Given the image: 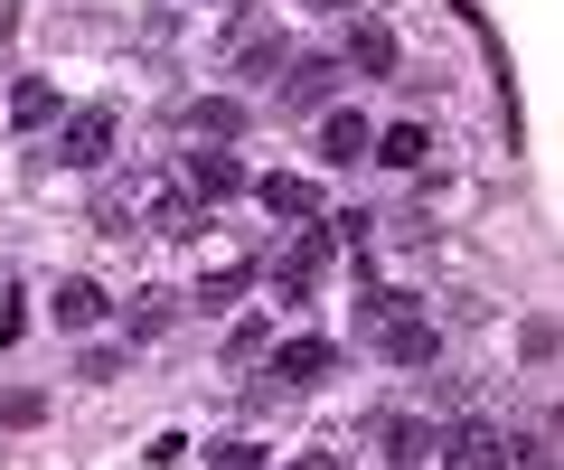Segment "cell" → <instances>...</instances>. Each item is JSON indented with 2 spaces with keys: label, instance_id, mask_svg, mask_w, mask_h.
<instances>
[{
  "label": "cell",
  "instance_id": "cell-17",
  "mask_svg": "<svg viewBox=\"0 0 564 470\" xmlns=\"http://www.w3.org/2000/svg\"><path fill=\"white\" fill-rule=\"evenodd\" d=\"M245 283H254V264H245V254H226V264L198 283V302H207V310H226V302H245Z\"/></svg>",
  "mask_w": 564,
  "mask_h": 470
},
{
  "label": "cell",
  "instance_id": "cell-4",
  "mask_svg": "<svg viewBox=\"0 0 564 470\" xmlns=\"http://www.w3.org/2000/svg\"><path fill=\"white\" fill-rule=\"evenodd\" d=\"M141 226H151L161 245H188V236L207 226V207L188 198V188H161V179H141Z\"/></svg>",
  "mask_w": 564,
  "mask_h": 470
},
{
  "label": "cell",
  "instance_id": "cell-7",
  "mask_svg": "<svg viewBox=\"0 0 564 470\" xmlns=\"http://www.w3.org/2000/svg\"><path fill=\"white\" fill-rule=\"evenodd\" d=\"M254 198H263V217H273V226H311V217H329V207H321V188H311V179H292V170L254 179Z\"/></svg>",
  "mask_w": 564,
  "mask_h": 470
},
{
  "label": "cell",
  "instance_id": "cell-1",
  "mask_svg": "<svg viewBox=\"0 0 564 470\" xmlns=\"http://www.w3.org/2000/svg\"><path fill=\"white\" fill-rule=\"evenodd\" d=\"M113 142H122L113 103H76V113L57 123V161L66 170H104V161H113Z\"/></svg>",
  "mask_w": 564,
  "mask_h": 470
},
{
  "label": "cell",
  "instance_id": "cell-22",
  "mask_svg": "<svg viewBox=\"0 0 564 470\" xmlns=\"http://www.w3.org/2000/svg\"><path fill=\"white\" fill-rule=\"evenodd\" d=\"M207 470H263V451L236 433V442H207Z\"/></svg>",
  "mask_w": 564,
  "mask_h": 470
},
{
  "label": "cell",
  "instance_id": "cell-3",
  "mask_svg": "<svg viewBox=\"0 0 564 470\" xmlns=\"http://www.w3.org/2000/svg\"><path fill=\"white\" fill-rule=\"evenodd\" d=\"M433 451H443V470H508L499 424H480V414H462L452 433H433Z\"/></svg>",
  "mask_w": 564,
  "mask_h": 470
},
{
  "label": "cell",
  "instance_id": "cell-2",
  "mask_svg": "<svg viewBox=\"0 0 564 470\" xmlns=\"http://www.w3.org/2000/svg\"><path fill=\"white\" fill-rule=\"evenodd\" d=\"M329 254H339V236H329L321 217H311V226H292V254L273 264V292H282V302H311V283L329 273Z\"/></svg>",
  "mask_w": 564,
  "mask_h": 470
},
{
  "label": "cell",
  "instance_id": "cell-23",
  "mask_svg": "<svg viewBox=\"0 0 564 470\" xmlns=\"http://www.w3.org/2000/svg\"><path fill=\"white\" fill-rule=\"evenodd\" d=\"M292 470H348V461H339V451H302V461H292Z\"/></svg>",
  "mask_w": 564,
  "mask_h": 470
},
{
  "label": "cell",
  "instance_id": "cell-20",
  "mask_svg": "<svg viewBox=\"0 0 564 470\" xmlns=\"http://www.w3.org/2000/svg\"><path fill=\"white\" fill-rule=\"evenodd\" d=\"M122 368H132V348H85V358H76V376H85V386H113Z\"/></svg>",
  "mask_w": 564,
  "mask_h": 470
},
{
  "label": "cell",
  "instance_id": "cell-16",
  "mask_svg": "<svg viewBox=\"0 0 564 470\" xmlns=\"http://www.w3.org/2000/svg\"><path fill=\"white\" fill-rule=\"evenodd\" d=\"M10 123H20V132L57 123V85H47V76H20V85H10Z\"/></svg>",
  "mask_w": 564,
  "mask_h": 470
},
{
  "label": "cell",
  "instance_id": "cell-15",
  "mask_svg": "<svg viewBox=\"0 0 564 470\" xmlns=\"http://www.w3.org/2000/svg\"><path fill=\"white\" fill-rule=\"evenodd\" d=\"M47 310H57V329H95L104 320V283H85V273H76V283H57V302H47Z\"/></svg>",
  "mask_w": 564,
  "mask_h": 470
},
{
  "label": "cell",
  "instance_id": "cell-13",
  "mask_svg": "<svg viewBox=\"0 0 564 470\" xmlns=\"http://www.w3.org/2000/svg\"><path fill=\"white\" fill-rule=\"evenodd\" d=\"M329 85H339V66H329V57H292V76H282V103H302V113H311V103H329Z\"/></svg>",
  "mask_w": 564,
  "mask_h": 470
},
{
  "label": "cell",
  "instance_id": "cell-12",
  "mask_svg": "<svg viewBox=\"0 0 564 470\" xmlns=\"http://www.w3.org/2000/svg\"><path fill=\"white\" fill-rule=\"evenodd\" d=\"M348 66H358V76H395V29L358 20V29H348Z\"/></svg>",
  "mask_w": 564,
  "mask_h": 470
},
{
  "label": "cell",
  "instance_id": "cell-19",
  "mask_svg": "<svg viewBox=\"0 0 564 470\" xmlns=\"http://www.w3.org/2000/svg\"><path fill=\"white\" fill-rule=\"evenodd\" d=\"M39 414H47V395H39V386H0V424H10V433H29Z\"/></svg>",
  "mask_w": 564,
  "mask_h": 470
},
{
  "label": "cell",
  "instance_id": "cell-18",
  "mask_svg": "<svg viewBox=\"0 0 564 470\" xmlns=\"http://www.w3.org/2000/svg\"><path fill=\"white\" fill-rule=\"evenodd\" d=\"M263 348H273V320H236L226 329V358H236V368H254Z\"/></svg>",
  "mask_w": 564,
  "mask_h": 470
},
{
  "label": "cell",
  "instance_id": "cell-9",
  "mask_svg": "<svg viewBox=\"0 0 564 470\" xmlns=\"http://www.w3.org/2000/svg\"><path fill=\"white\" fill-rule=\"evenodd\" d=\"M367 142H377V123H367V113H348V103H339V113H321V161H367Z\"/></svg>",
  "mask_w": 564,
  "mask_h": 470
},
{
  "label": "cell",
  "instance_id": "cell-21",
  "mask_svg": "<svg viewBox=\"0 0 564 470\" xmlns=\"http://www.w3.org/2000/svg\"><path fill=\"white\" fill-rule=\"evenodd\" d=\"M236 66H245V76H273V66H292V57H282V39H245Z\"/></svg>",
  "mask_w": 564,
  "mask_h": 470
},
{
  "label": "cell",
  "instance_id": "cell-8",
  "mask_svg": "<svg viewBox=\"0 0 564 470\" xmlns=\"http://www.w3.org/2000/svg\"><path fill=\"white\" fill-rule=\"evenodd\" d=\"M263 358H273L282 386H321V376H339V348H329V339H282V348H263Z\"/></svg>",
  "mask_w": 564,
  "mask_h": 470
},
{
  "label": "cell",
  "instance_id": "cell-6",
  "mask_svg": "<svg viewBox=\"0 0 564 470\" xmlns=\"http://www.w3.org/2000/svg\"><path fill=\"white\" fill-rule=\"evenodd\" d=\"M180 188H188L198 207H217V198H236V188H245V161H236V151H217V142H198V151L180 161Z\"/></svg>",
  "mask_w": 564,
  "mask_h": 470
},
{
  "label": "cell",
  "instance_id": "cell-14",
  "mask_svg": "<svg viewBox=\"0 0 564 470\" xmlns=\"http://www.w3.org/2000/svg\"><path fill=\"white\" fill-rule=\"evenodd\" d=\"M423 151H433V132H423V123H395V132H377V142H367V161H386V170H423Z\"/></svg>",
  "mask_w": 564,
  "mask_h": 470
},
{
  "label": "cell",
  "instance_id": "cell-11",
  "mask_svg": "<svg viewBox=\"0 0 564 470\" xmlns=\"http://www.w3.org/2000/svg\"><path fill=\"white\" fill-rule=\"evenodd\" d=\"M180 123L198 132V142H236V132H245V103H236V95H198Z\"/></svg>",
  "mask_w": 564,
  "mask_h": 470
},
{
  "label": "cell",
  "instance_id": "cell-5",
  "mask_svg": "<svg viewBox=\"0 0 564 470\" xmlns=\"http://www.w3.org/2000/svg\"><path fill=\"white\" fill-rule=\"evenodd\" d=\"M367 442L386 451L395 470H414V461H433V424L423 414H404V405H386V414H367Z\"/></svg>",
  "mask_w": 564,
  "mask_h": 470
},
{
  "label": "cell",
  "instance_id": "cell-10",
  "mask_svg": "<svg viewBox=\"0 0 564 470\" xmlns=\"http://www.w3.org/2000/svg\"><path fill=\"white\" fill-rule=\"evenodd\" d=\"M170 320H180V292H132V302H122V339H132V348L161 339Z\"/></svg>",
  "mask_w": 564,
  "mask_h": 470
}]
</instances>
